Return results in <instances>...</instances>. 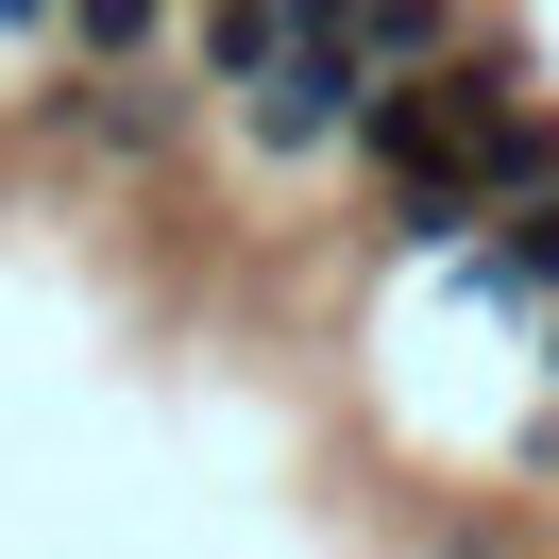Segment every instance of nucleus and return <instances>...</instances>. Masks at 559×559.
Returning <instances> with one entry per match:
<instances>
[{
    "label": "nucleus",
    "mask_w": 559,
    "mask_h": 559,
    "mask_svg": "<svg viewBox=\"0 0 559 559\" xmlns=\"http://www.w3.org/2000/svg\"><path fill=\"white\" fill-rule=\"evenodd\" d=\"M457 272H475L491 306H543V288H559V187H543V204H491V221H475V254H457Z\"/></svg>",
    "instance_id": "f257e3e1"
},
{
    "label": "nucleus",
    "mask_w": 559,
    "mask_h": 559,
    "mask_svg": "<svg viewBox=\"0 0 559 559\" xmlns=\"http://www.w3.org/2000/svg\"><path fill=\"white\" fill-rule=\"evenodd\" d=\"M170 119H187V85H153V69H85L69 85V136L85 153H170Z\"/></svg>",
    "instance_id": "f03ea898"
},
{
    "label": "nucleus",
    "mask_w": 559,
    "mask_h": 559,
    "mask_svg": "<svg viewBox=\"0 0 559 559\" xmlns=\"http://www.w3.org/2000/svg\"><path fill=\"white\" fill-rule=\"evenodd\" d=\"M51 17H69L85 69H153V35H170V0H51Z\"/></svg>",
    "instance_id": "7ed1b4c3"
}]
</instances>
